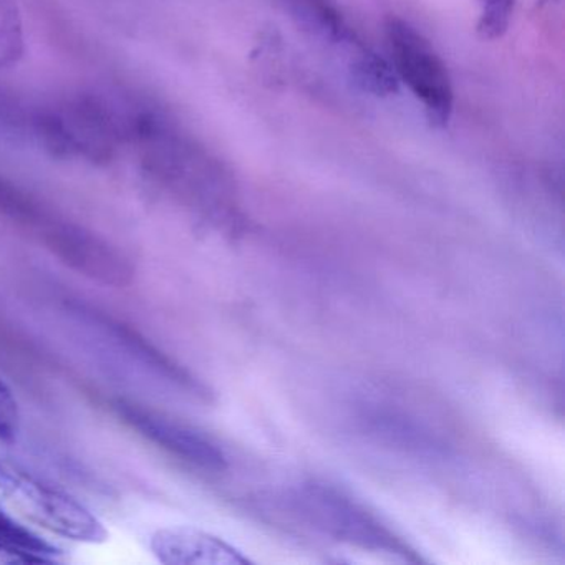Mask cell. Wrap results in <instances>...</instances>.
Instances as JSON below:
<instances>
[{"mask_svg":"<svg viewBox=\"0 0 565 565\" xmlns=\"http://www.w3.org/2000/svg\"><path fill=\"white\" fill-rule=\"evenodd\" d=\"M137 110L100 95H78L38 111L32 127L57 158L108 163L130 143Z\"/></svg>","mask_w":565,"mask_h":565,"instance_id":"1","label":"cell"},{"mask_svg":"<svg viewBox=\"0 0 565 565\" xmlns=\"http://www.w3.org/2000/svg\"><path fill=\"white\" fill-rule=\"evenodd\" d=\"M279 505L284 514L292 515L300 524L333 541L405 561H422L415 548L379 515L329 482L317 479L300 482L284 492Z\"/></svg>","mask_w":565,"mask_h":565,"instance_id":"2","label":"cell"},{"mask_svg":"<svg viewBox=\"0 0 565 565\" xmlns=\"http://www.w3.org/2000/svg\"><path fill=\"white\" fill-rule=\"evenodd\" d=\"M0 508L71 541H108L107 527L87 505L4 459H0Z\"/></svg>","mask_w":565,"mask_h":565,"instance_id":"3","label":"cell"},{"mask_svg":"<svg viewBox=\"0 0 565 565\" xmlns=\"http://www.w3.org/2000/svg\"><path fill=\"white\" fill-rule=\"evenodd\" d=\"M385 32L398 81L422 102L431 127L445 128L452 115L455 94L438 52L403 19L390 18Z\"/></svg>","mask_w":565,"mask_h":565,"instance_id":"4","label":"cell"},{"mask_svg":"<svg viewBox=\"0 0 565 565\" xmlns=\"http://www.w3.org/2000/svg\"><path fill=\"white\" fill-rule=\"evenodd\" d=\"M31 227L44 246L75 273L111 287L130 286L135 269L130 260L97 234L42 211Z\"/></svg>","mask_w":565,"mask_h":565,"instance_id":"5","label":"cell"},{"mask_svg":"<svg viewBox=\"0 0 565 565\" xmlns=\"http://www.w3.org/2000/svg\"><path fill=\"white\" fill-rule=\"evenodd\" d=\"M114 409L141 438L180 461L206 471H224L227 468L224 449L200 429L127 399H117Z\"/></svg>","mask_w":565,"mask_h":565,"instance_id":"6","label":"cell"},{"mask_svg":"<svg viewBox=\"0 0 565 565\" xmlns=\"http://www.w3.org/2000/svg\"><path fill=\"white\" fill-rule=\"evenodd\" d=\"M150 548L167 565H253L243 551L211 532L190 525L163 527L153 532Z\"/></svg>","mask_w":565,"mask_h":565,"instance_id":"7","label":"cell"},{"mask_svg":"<svg viewBox=\"0 0 565 565\" xmlns=\"http://www.w3.org/2000/svg\"><path fill=\"white\" fill-rule=\"evenodd\" d=\"M359 425L365 435L382 445L398 449L416 458L443 459L448 456L445 443L408 413L393 406L362 405Z\"/></svg>","mask_w":565,"mask_h":565,"instance_id":"8","label":"cell"},{"mask_svg":"<svg viewBox=\"0 0 565 565\" xmlns=\"http://www.w3.org/2000/svg\"><path fill=\"white\" fill-rule=\"evenodd\" d=\"M0 557L2 562L18 564H54L61 561L62 551L12 512L0 508Z\"/></svg>","mask_w":565,"mask_h":565,"instance_id":"9","label":"cell"},{"mask_svg":"<svg viewBox=\"0 0 565 565\" xmlns=\"http://www.w3.org/2000/svg\"><path fill=\"white\" fill-rule=\"evenodd\" d=\"M287 15L302 31L330 42V44H352L355 34L350 31L342 14L332 0H277Z\"/></svg>","mask_w":565,"mask_h":565,"instance_id":"10","label":"cell"},{"mask_svg":"<svg viewBox=\"0 0 565 565\" xmlns=\"http://www.w3.org/2000/svg\"><path fill=\"white\" fill-rule=\"evenodd\" d=\"M350 78L363 94L390 97L398 92V75L385 58L375 52L362 51L350 65Z\"/></svg>","mask_w":565,"mask_h":565,"instance_id":"11","label":"cell"},{"mask_svg":"<svg viewBox=\"0 0 565 565\" xmlns=\"http://www.w3.org/2000/svg\"><path fill=\"white\" fill-rule=\"evenodd\" d=\"M24 54V31L14 0H0V68L11 67Z\"/></svg>","mask_w":565,"mask_h":565,"instance_id":"12","label":"cell"},{"mask_svg":"<svg viewBox=\"0 0 565 565\" xmlns=\"http://www.w3.org/2000/svg\"><path fill=\"white\" fill-rule=\"evenodd\" d=\"M518 0H481L478 34L482 41H495L508 32Z\"/></svg>","mask_w":565,"mask_h":565,"instance_id":"13","label":"cell"},{"mask_svg":"<svg viewBox=\"0 0 565 565\" xmlns=\"http://www.w3.org/2000/svg\"><path fill=\"white\" fill-rule=\"evenodd\" d=\"M21 408L11 386L0 376V441L14 443L21 431Z\"/></svg>","mask_w":565,"mask_h":565,"instance_id":"14","label":"cell"},{"mask_svg":"<svg viewBox=\"0 0 565 565\" xmlns=\"http://www.w3.org/2000/svg\"><path fill=\"white\" fill-rule=\"evenodd\" d=\"M0 561H2V557H0Z\"/></svg>","mask_w":565,"mask_h":565,"instance_id":"15","label":"cell"}]
</instances>
